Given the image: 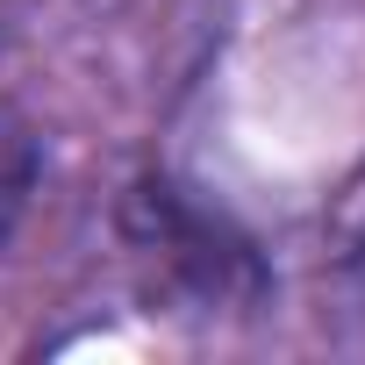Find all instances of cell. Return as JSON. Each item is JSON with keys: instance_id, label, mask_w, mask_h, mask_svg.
I'll return each instance as SVG.
<instances>
[{"instance_id": "6da1fadb", "label": "cell", "mask_w": 365, "mask_h": 365, "mask_svg": "<svg viewBox=\"0 0 365 365\" xmlns=\"http://www.w3.org/2000/svg\"><path fill=\"white\" fill-rule=\"evenodd\" d=\"M122 244L136 265V287L150 301L194 308V315H230V308H258L265 301V258L258 244L208 201H194V187L150 172L122 201Z\"/></svg>"}, {"instance_id": "7a4b0ae2", "label": "cell", "mask_w": 365, "mask_h": 365, "mask_svg": "<svg viewBox=\"0 0 365 365\" xmlns=\"http://www.w3.org/2000/svg\"><path fill=\"white\" fill-rule=\"evenodd\" d=\"M36 179H43V129L15 101H0V251L15 244V230L36 201Z\"/></svg>"}, {"instance_id": "3957f363", "label": "cell", "mask_w": 365, "mask_h": 365, "mask_svg": "<svg viewBox=\"0 0 365 365\" xmlns=\"http://www.w3.org/2000/svg\"><path fill=\"white\" fill-rule=\"evenodd\" d=\"M344 279H351V301H358V315H365V237L351 244V265H344Z\"/></svg>"}, {"instance_id": "277c9868", "label": "cell", "mask_w": 365, "mask_h": 365, "mask_svg": "<svg viewBox=\"0 0 365 365\" xmlns=\"http://www.w3.org/2000/svg\"><path fill=\"white\" fill-rule=\"evenodd\" d=\"M8 29H15V15H8V0H0V43H8Z\"/></svg>"}]
</instances>
